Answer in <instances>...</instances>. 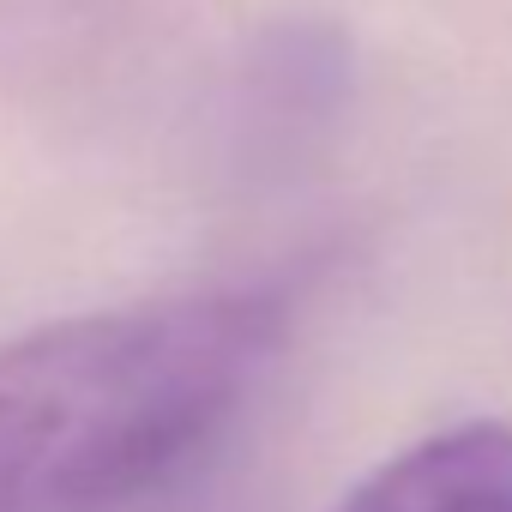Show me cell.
I'll return each instance as SVG.
<instances>
[{
  "label": "cell",
  "mask_w": 512,
  "mask_h": 512,
  "mask_svg": "<svg viewBox=\"0 0 512 512\" xmlns=\"http://www.w3.org/2000/svg\"><path fill=\"white\" fill-rule=\"evenodd\" d=\"M338 512H512V422H458L404 446Z\"/></svg>",
  "instance_id": "obj_2"
},
{
  "label": "cell",
  "mask_w": 512,
  "mask_h": 512,
  "mask_svg": "<svg viewBox=\"0 0 512 512\" xmlns=\"http://www.w3.org/2000/svg\"><path fill=\"white\" fill-rule=\"evenodd\" d=\"M266 290H181L0 344V512H127L181 476L284 344Z\"/></svg>",
  "instance_id": "obj_1"
}]
</instances>
